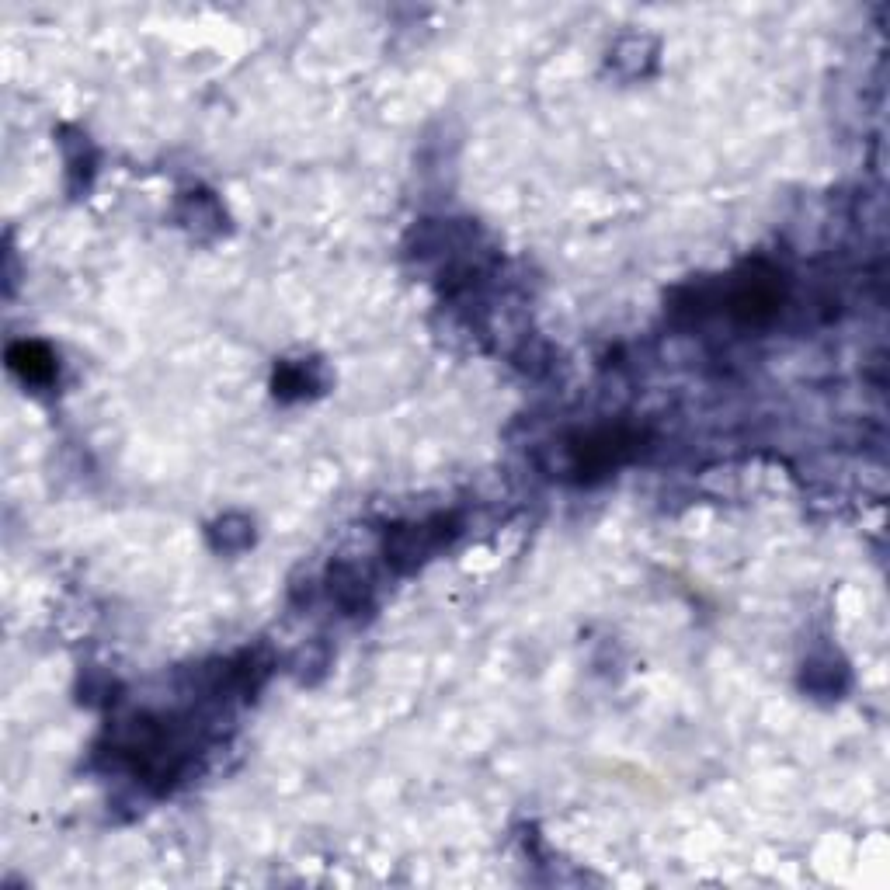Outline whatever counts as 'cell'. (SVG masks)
Masks as SVG:
<instances>
[{
  "label": "cell",
  "instance_id": "2",
  "mask_svg": "<svg viewBox=\"0 0 890 890\" xmlns=\"http://www.w3.org/2000/svg\"><path fill=\"white\" fill-rule=\"evenodd\" d=\"M11 366L18 369L28 383H49V379L56 376V359L42 345H35V341L32 345L21 341V345L11 348Z\"/></svg>",
  "mask_w": 890,
  "mask_h": 890
},
{
  "label": "cell",
  "instance_id": "5",
  "mask_svg": "<svg viewBox=\"0 0 890 890\" xmlns=\"http://www.w3.org/2000/svg\"><path fill=\"white\" fill-rule=\"evenodd\" d=\"M310 386H313L310 366H286L275 376V390H279L282 397H303Z\"/></svg>",
  "mask_w": 890,
  "mask_h": 890
},
{
  "label": "cell",
  "instance_id": "1",
  "mask_svg": "<svg viewBox=\"0 0 890 890\" xmlns=\"http://www.w3.org/2000/svg\"><path fill=\"white\" fill-rule=\"evenodd\" d=\"M445 529H449V522H445V519H435V522H425V525H404V529L393 532V539L386 543V557L407 571V567L421 564L428 553L439 550L445 539H449V532H445Z\"/></svg>",
  "mask_w": 890,
  "mask_h": 890
},
{
  "label": "cell",
  "instance_id": "4",
  "mask_svg": "<svg viewBox=\"0 0 890 890\" xmlns=\"http://www.w3.org/2000/svg\"><path fill=\"white\" fill-rule=\"evenodd\" d=\"M251 539H254L251 522H247V519H237V515H233V519L216 522V529H213V546H216V550H226V553L244 550V546L251 543Z\"/></svg>",
  "mask_w": 890,
  "mask_h": 890
},
{
  "label": "cell",
  "instance_id": "3",
  "mask_svg": "<svg viewBox=\"0 0 890 890\" xmlns=\"http://www.w3.org/2000/svg\"><path fill=\"white\" fill-rule=\"evenodd\" d=\"M366 578H362L355 567H334L331 571V595L338 605H345V609H359L362 602H366Z\"/></svg>",
  "mask_w": 890,
  "mask_h": 890
}]
</instances>
